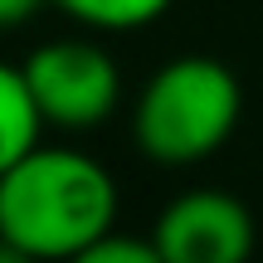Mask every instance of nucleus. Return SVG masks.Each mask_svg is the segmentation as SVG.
<instances>
[{
    "label": "nucleus",
    "instance_id": "nucleus-1",
    "mask_svg": "<svg viewBox=\"0 0 263 263\" xmlns=\"http://www.w3.org/2000/svg\"><path fill=\"white\" fill-rule=\"evenodd\" d=\"M112 215L117 185L88 151L39 141L0 176V234L39 263H64L112 234Z\"/></svg>",
    "mask_w": 263,
    "mask_h": 263
},
{
    "label": "nucleus",
    "instance_id": "nucleus-2",
    "mask_svg": "<svg viewBox=\"0 0 263 263\" xmlns=\"http://www.w3.org/2000/svg\"><path fill=\"white\" fill-rule=\"evenodd\" d=\"M239 112H244V93L229 64L210 54H180L161 64L137 93L132 137L141 156L161 166H190L215 156L234 137Z\"/></svg>",
    "mask_w": 263,
    "mask_h": 263
},
{
    "label": "nucleus",
    "instance_id": "nucleus-3",
    "mask_svg": "<svg viewBox=\"0 0 263 263\" xmlns=\"http://www.w3.org/2000/svg\"><path fill=\"white\" fill-rule=\"evenodd\" d=\"M25 88L34 98L44 127L83 132L112 117L117 98H122V73H117L112 54L93 39H49L20 64Z\"/></svg>",
    "mask_w": 263,
    "mask_h": 263
},
{
    "label": "nucleus",
    "instance_id": "nucleus-4",
    "mask_svg": "<svg viewBox=\"0 0 263 263\" xmlns=\"http://www.w3.org/2000/svg\"><path fill=\"white\" fill-rule=\"evenodd\" d=\"M151 244L166 263H249L254 215L224 190H185L161 210Z\"/></svg>",
    "mask_w": 263,
    "mask_h": 263
},
{
    "label": "nucleus",
    "instance_id": "nucleus-5",
    "mask_svg": "<svg viewBox=\"0 0 263 263\" xmlns=\"http://www.w3.org/2000/svg\"><path fill=\"white\" fill-rule=\"evenodd\" d=\"M39 132H44V117H39L34 98H29V88H25V73L0 64V176H5L25 151L39 146Z\"/></svg>",
    "mask_w": 263,
    "mask_h": 263
},
{
    "label": "nucleus",
    "instance_id": "nucleus-6",
    "mask_svg": "<svg viewBox=\"0 0 263 263\" xmlns=\"http://www.w3.org/2000/svg\"><path fill=\"white\" fill-rule=\"evenodd\" d=\"M54 5L93 29H141L166 15L171 0H54Z\"/></svg>",
    "mask_w": 263,
    "mask_h": 263
},
{
    "label": "nucleus",
    "instance_id": "nucleus-7",
    "mask_svg": "<svg viewBox=\"0 0 263 263\" xmlns=\"http://www.w3.org/2000/svg\"><path fill=\"white\" fill-rule=\"evenodd\" d=\"M64 263H166L156 254V244L151 239H132V234H103L98 244L78 249L73 258Z\"/></svg>",
    "mask_w": 263,
    "mask_h": 263
},
{
    "label": "nucleus",
    "instance_id": "nucleus-8",
    "mask_svg": "<svg viewBox=\"0 0 263 263\" xmlns=\"http://www.w3.org/2000/svg\"><path fill=\"white\" fill-rule=\"evenodd\" d=\"M44 0H0V29H20Z\"/></svg>",
    "mask_w": 263,
    "mask_h": 263
},
{
    "label": "nucleus",
    "instance_id": "nucleus-9",
    "mask_svg": "<svg viewBox=\"0 0 263 263\" xmlns=\"http://www.w3.org/2000/svg\"><path fill=\"white\" fill-rule=\"evenodd\" d=\"M0 263H39V258L29 254V249H20L15 239H5V234H0Z\"/></svg>",
    "mask_w": 263,
    "mask_h": 263
}]
</instances>
